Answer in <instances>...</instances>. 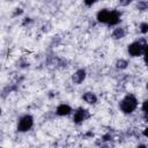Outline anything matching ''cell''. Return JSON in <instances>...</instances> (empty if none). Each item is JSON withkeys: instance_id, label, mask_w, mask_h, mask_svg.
<instances>
[{"instance_id": "cell-1", "label": "cell", "mask_w": 148, "mask_h": 148, "mask_svg": "<svg viewBox=\"0 0 148 148\" xmlns=\"http://www.w3.org/2000/svg\"><path fill=\"white\" fill-rule=\"evenodd\" d=\"M147 42L146 38H140L139 40H135L133 43H131L127 46V52L131 57H140L143 56L145 57V61H146V56H147Z\"/></svg>"}, {"instance_id": "cell-18", "label": "cell", "mask_w": 148, "mask_h": 148, "mask_svg": "<svg viewBox=\"0 0 148 148\" xmlns=\"http://www.w3.org/2000/svg\"><path fill=\"white\" fill-rule=\"evenodd\" d=\"M20 68H27V67H29V62H27V61H20L18 62V65H17Z\"/></svg>"}, {"instance_id": "cell-23", "label": "cell", "mask_w": 148, "mask_h": 148, "mask_svg": "<svg viewBox=\"0 0 148 148\" xmlns=\"http://www.w3.org/2000/svg\"><path fill=\"white\" fill-rule=\"evenodd\" d=\"M0 116H1V109H0Z\"/></svg>"}, {"instance_id": "cell-12", "label": "cell", "mask_w": 148, "mask_h": 148, "mask_svg": "<svg viewBox=\"0 0 148 148\" xmlns=\"http://www.w3.org/2000/svg\"><path fill=\"white\" fill-rule=\"evenodd\" d=\"M128 67V61L126 59H118L116 61V68L117 69H126Z\"/></svg>"}, {"instance_id": "cell-16", "label": "cell", "mask_w": 148, "mask_h": 148, "mask_svg": "<svg viewBox=\"0 0 148 148\" xmlns=\"http://www.w3.org/2000/svg\"><path fill=\"white\" fill-rule=\"evenodd\" d=\"M133 1H136V0H119L118 3H119V6L125 7V6H128L130 3H132Z\"/></svg>"}, {"instance_id": "cell-21", "label": "cell", "mask_w": 148, "mask_h": 148, "mask_svg": "<svg viewBox=\"0 0 148 148\" xmlns=\"http://www.w3.org/2000/svg\"><path fill=\"white\" fill-rule=\"evenodd\" d=\"M31 22H32V20H31L30 17H27V18H24V21H23L22 25H27V24H29V23H31Z\"/></svg>"}, {"instance_id": "cell-9", "label": "cell", "mask_w": 148, "mask_h": 148, "mask_svg": "<svg viewBox=\"0 0 148 148\" xmlns=\"http://www.w3.org/2000/svg\"><path fill=\"white\" fill-rule=\"evenodd\" d=\"M82 99H83L86 103L90 104V105H94V104H96V103L98 102L97 96H96L92 91H86V92L82 95Z\"/></svg>"}, {"instance_id": "cell-17", "label": "cell", "mask_w": 148, "mask_h": 148, "mask_svg": "<svg viewBox=\"0 0 148 148\" xmlns=\"http://www.w3.org/2000/svg\"><path fill=\"white\" fill-rule=\"evenodd\" d=\"M97 1H98V0H83L84 5H86V6H88V7H90V6L95 5V3L97 2Z\"/></svg>"}, {"instance_id": "cell-5", "label": "cell", "mask_w": 148, "mask_h": 148, "mask_svg": "<svg viewBox=\"0 0 148 148\" xmlns=\"http://www.w3.org/2000/svg\"><path fill=\"white\" fill-rule=\"evenodd\" d=\"M86 77H87L86 71H84L83 68H80V69H77V71L73 74V76H72V82H73L74 84H81V83L86 80Z\"/></svg>"}, {"instance_id": "cell-3", "label": "cell", "mask_w": 148, "mask_h": 148, "mask_svg": "<svg viewBox=\"0 0 148 148\" xmlns=\"http://www.w3.org/2000/svg\"><path fill=\"white\" fill-rule=\"evenodd\" d=\"M34 126V117L31 114H24L18 119L17 123V131L21 133L28 132Z\"/></svg>"}, {"instance_id": "cell-2", "label": "cell", "mask_w": 148, "mask_h": 148, "mask_svg": "<svg viewBox=\"0 0 148 148\" xmlns=\"http://www.w3.org/2000/svg\"><path fill=\"white\" fill-rule=\"evenodd\" d=\"M138 105H139V102H138L136 97H135L134 95H132V94H128V95H126V96L120 101V103H119V109H120V111H121L123 113L130 114V113H133V112L136 110Z\"/></svg>"}, {"instance_id": "cell-13", "label": "cell", "mask_w": 148, "mask_h": 148, "mask_svg": "<svg viewBox=\"0 0 148 148\" xmlns=\"http://www.w3.org/2000/svg\"><path fill=\"white\" fill-rule=\"evenodd\" d=\"M138 3H136V8L140 10V12H145L148 9V2L147 0H136Z\"/></svg>"}, {"instance_id": "cell-20", "label": "cell", "mask_w": 148, "mask_h": 148, "mask_svg": "<svg viewBox=\"0 0 148 148\" xmlns=\"http://www.w3.org/2000/svg\"><path fill=\"white\" fill-rule=\"evenodd\" d=\"M50 27H51V25H50V23H45V24L43 25V29H42V30H43L44 32H47V31L51 29Z\"/></svg>"}, {"instance_id": "cell-6", "label": "cell", "mask_w": 148, "mask_h": 148, "mask_svg": "<svg viewBox=\"0 0 148 148\" xmlns=\"http://www.w3.org/2000/svg\"><path fill=\"white\" fill-rule=\"evenodd\" d=\"M72 108L68 105V104H59L56 109V114L60 116V117H65V116H68L72 113Z\"/></svg>"}, {"instance_id": "cell-19", "label": "cell", "mask_w": 148, "mask_h": 148, "mask_svg": "<svg viewBox=\"0 0 148 148\" xmlns=\"http://www.w3.org/2000/svg\"><path fill=\"white\" fill-rule=\"evenodd\" d=\"M22 13H23V9H21V8H16L15 12H14V14H13V17H16V16L21 15Z\"/></svg>"}, {"instance_id": "cell-10", "label": "cell", "mask_w": 148, "mask_h": 148, "mask_svg": "<svg viewBox=\"0 0 148 148\" xmlns=\"http://www.w3.org/2000/svg\"><path fill=\"white\" fill-rule=\"evenodd\" d=\"M126 34H127L126 28H124V27H118V28H114V29H113V31H112V34H111V37H112L113 39H121V38H124V37L126 36Z\"/></svg>"}, {"instance_id": "cell-8", "label": "cell", "mask_w": 148, "mask_h": 148, "mask_svg": "<svg viewBox=\"0 0 148 148\" xmlns=\"http://www.w3.org/2000/svg\"><path fill=\"white\" fill-rule=\"evenodd\" d=\"M120 16H121V14L118 10H116V9L111 10L110 16H109V21H108V25H117L120 22Z\"/></svg>"}, {"instance_id": "cell-11", "label": "cell", "mask_w": 148, "mask_h": 148, "mask_svg": "<svg viewBox=\"0 0 148 148\" xmlns=\"http://www.w3.org/2000/svg\"><path fill=\"white\" fill-rule=\"evenodd\" d=\"M17 89V84L16 83H12V84H8V86H6L3 89H2V91H1V97H7V95H9L10 92H13V91H15Z\"/></svg>"}, {"instance_id": "cell-14", "label": "cell", "mask_w": 148, "mask_h": 148, "mask_svg": "<svg viewBox=\"0 0 148 148\" xmlns=\"http://www.w3.org/2000/svg\"><path fill=\"white\" fill-rule=\"evenodd\" d=\"M139 30H140L141 34L146 35V34L148 32V23H147V22H142V23L139 25Z\"/></svg>"}, {"instance_id": "cell-15", "label": "cell", "mask_w": 148, "mask_h": 148, "mask_svg": "<svg viewBox=\"0 0 148 148\" xmlns=\"http://www.w3.org/2000/svg\"><path fill=\"white\" fill-rule=\"evenodd\" d=\"M147 103H148V101L145 99V101L142 102V106H141V110H142V113H143L145 121H147V112H148V110H147Z\"/></svg>"}, {"instance_id": "cell-4", "label": "cell", "mask_w": 148, "mask_h": 148, "mask_svg": "<svg viewBox=\"0 0 148 148\" xmlns=\"http://www.w3.org/2000/svg\"><path fill=\"white\" fill-rule=\"evenodd\" d=\"M90 118V112L87 109L83 108H79L74 111V116H73V121L76 125H81L83 121H86L87 119Z\"/></svg>"}, {"instance_id": "cell-22", "label": "cell", "mask_w": 148, "mask_h": 148, "mask_svg": "<svg viewBox=\"0 0 148 148\" xmlns=\"http://www.w3.org/2000/svg\"><path fill=\"white\" fill-rule=\"evenodd\" d=\"M143 135H145V136L148 135V134H147V128H145V131H143Z\"/></svg>"}, {"instance_id": "cell-7", "label": "cell", "mask_w": 148, "mask_h": 148, "mask_svg": "<svg viewBox=\"0 0 148 148\" xmlns=\"http://www.w3.org/2000/svg\"><path fill=\"white\" fill-rule=\"evenodd\" d=\"M110 9H102L99 10L97 14H96V20L97 22L99 23H103V24H108V21H109V16H110Z\"/></svg>"}]
</instances>
